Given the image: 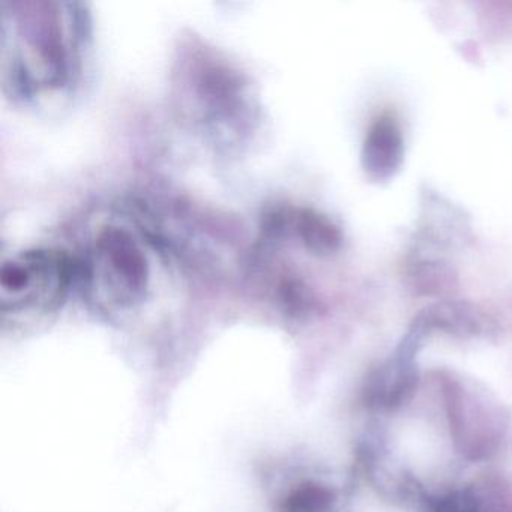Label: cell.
Instances as JSON below:
<instances>
[{
  "label": "cell",
  "mask_w": 512,
  "mask_h": 512,
  "mask_svg": "<svg viewBox=\"0 0 512 512\" xmlns=\"http://www.w3.org/2000/svg\"><path fill=\"white\" fill-rule=\"evenodd\" d=\"M89 35V14L77 2H2L0 70L5 92L31 104L70 91L82 73Z\"/></svg>",
  "instance_id": "cell-1"
},
{
  "label": "cell",
  "mask_w": 512,
  "mask_h": 512,
  "mask_svg": "<svg viewBox=\"0 0 512 512\" xmlns=\"http://www.w3.org/2000/svg\"><path fill=\"white\" fill-rule=\"evenodd\" d=\"M172 97L182 121L218 151H233L256 131L260 107L247 77L202 46L185 47L175 61Z\"/></svg>",
  "instance_id": "cell-2"
},
{
  "label": "cell",
  "mask_w": 512,
  "mask_h": 512,
  "mask_svg": "<svg viewBox=\"0 0 512 512\" xmlns=\"http://www.w3.org/2000/svg\"><path fill=\"white\" fill-rule=\"evenodd\" d=\"M76 263L86 298L106 316L133 313L148 298L151 263L130 227L101 226Z\"/></svg>",
  "instance_id": "cell-3"
},
{
  "label": "cell",
  "mask_w": 512,
  "mask_h": 512,
  "mask_svg": "<svg viewBox=\"0 0 512 512\" xmlns=\"http://www.w3.org/2000/svg\"><path fill=\"white\" fill-rule=\"evenodd\" d=\"M77 278V263L58 248H32L5 260L0 269L2 316L55 310Z\"/></svg>",
  "instance_id": "cell-4"
},
{
  "label": "cell",
  "mask_w": 512,
  "mask_h": 512,
  "mask_svg": "<svg viewBox=\"0 0 512 512\" xmlns=\"http://www.w3.org/2000/svg\"><path fill=\"white\" fill-rule=\"evenodd\" d=\"M403 154V139L394 119L383 116L376 122L364 149V167L370 176L386 179L398 169Z\"/></svg>",
  "instance_id": "cell-5"
},
{
  "label": "cell",
  "mask_w": 512,
  "mask_h": 512,
  "mask_svg": "<svg viewBox=\"0 0 512 512\" xmlns=\"http://www.w3.org/2000/svg\"><path fill=\"white\" fill-rule=\"evenodd\" d=\"M280 512H346L344 494L334 485L304 479L290 485L277 500Z\"/></svg>",
  "instance_id": "cell-6"
}]
</instances>
